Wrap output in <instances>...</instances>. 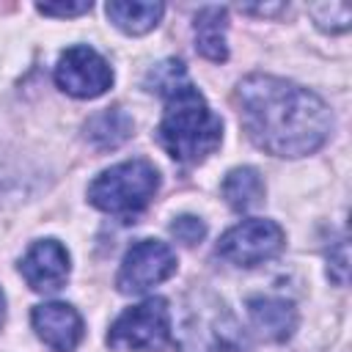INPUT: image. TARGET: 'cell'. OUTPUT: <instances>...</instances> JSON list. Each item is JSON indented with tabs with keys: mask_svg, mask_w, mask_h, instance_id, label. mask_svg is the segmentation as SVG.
Segmentation results:
<instances>
[{
	"mask_svg": "<svg viewBox=\"0 0 352 352\" xmlns=\"http://www.w3.org/2000/svg\"><path fill=\"white\" fill-rule=\"evenodd\" d=\"M234 102L248 138L272 157L314 154L333 132L330 107L314 91L283 77L248 74L236 82Z\"/></svg>",
	"mask_w": 352,
	"mask_h": 352,
	"instance_id": "6da1fadb",
	"label": "cell"
},
{
	"mask_svg": "<svg viewBox=\"0 0 352 352\" xmlns=\"http://www.w3.org/2000/svg\"><path fill=\"white\" fill-rule=\"evenodd\" d=\"M146 88L165 99L157 140L176 162L198 165L220 148L223 121L206 104L204 94L187 80L182 60L168 58L157 63L146 77Z\"/></svg>",
	"mask_w": 352,
	"mask_h": 352,
	"instance_id": "7a4b0ae2",
	"label": "cell"
},
{
	"mask_svg": "<svg viewBox=\"0 0 352 352\" xmlns=\"http://www.w3.org/2000/svg\"><path fill=\"white\" fill-rule=\"evenodd\" d=\"M179 352H253L250 338L234 311L209 289H192L182 300L179 327H176Z\"/></svg>",
	"mask_w": 352,
	"mask_h": 352,
	"instance_id": "3957f363",
	"label": "cell"
},
{
	"mask_svg": "<svg viewBox=\"0 0 352 352\" xmlns=\"http://www.w3.org/2000/svg\"><path fill=\"white\" fill-rule=\"evenodd\" d=\"M160 187V173L148 160H126L102 170L88 184V201L118 217L140 214Z\"/></svg>",
	"mask_w": 352,
	"mask_h": 352,
	"instance_id": "277c9868",
	"label": "cell"
},
{
	"mask_svg": "<svg viewBox=\"0 0 352 352\" xmlns=\"http://www.w3.org/2000/svg\"><path fill=\"white\" fill-rule=\"evenodd\" d=\"M170 344V308L165 297H148L126 308L107 330L116 352H160Z\"/></svg>",
	"mask_w": 352,
	"mask_h": 352,
	"instance_id": "5b68a950",
	"label": "cell"
},
{
	"mask_svg": "<svg viewBox=\"0 0 352 352\" xmlns=\"http://www.w3.org/2000/svg\"><path fill=\"white\" fill-rule=\"evenodd\" d=\"M286 245V234L275 220L250 217L228 228L217 242V256L236 267H256L275 258Z\"/></svg>",
	"mask_w": 352,
	"mask_h": 352,
	"instance_id": "8992f818",
	"label": "cell"
},
{
	"mask_svg": "<svg viewBox=\"0 0 352 352\" xmlns=\"http://www.w3.org/2000/svg\"><path fill=\"white\" fill-rule=\"evenodd\" d=\"M173 272H176L173 248L160 239H140L126 250L116 286L121 294H143L151 286L168 280Z\"/></svg>",
	"mask_w": 352,
	"mask_h": 352,
	"instance_id": "52a82bcc",
	"label": "cell"
},
{
	"mask_svg": "<svg viewBox=\"0 0 352 352\" xmlns=\"http://www.w3.org/2000/svg\"><path fill=\"white\" fill-rule=\"evenodd\" d=\"M55 82L74 99H96L113 85V69L94 47L74 44L58 58Z\"/></svg>",
	"mask_w": 352,
	"mask_h": 352,
	"instance_id": "ba28073f",
	"label": "cell"
},
{
	"mask_svg": "<svg viewBox=\"0 0 352 352\" xmlns=\"http://www.w3.org/2000/svg\"><path fill=\"white\" fill-rule=\"evenodd\" d=\"M69 272H72V258L58 239L33 242L19 261V275L28 280L33 292H41V294L63 289L69 280Z\"/></svg>",
	"mask_w": 352,
	"mask_h": 352,
	"instance_id": "9c48e42d",
	"label": "cell"
},
{
	"mask_svg": "<svg viewBox=\"0 0 352 352\" xmlns=\"http://www.w3.org/2000/svg\"><path fill=\"white\" fill-rule=\"evenodd\" d=\"M30 324L36 336L52 352H74L82 341V316L69 302H41L30 314Z\"/></svg>",
	"mask_w": 352,
	"mask_h": 352,
	"instance_id": "30bf717a",
	"label": "cell"
},
{
	"mask_svg": "<svg viewBox=\"0 0 352 352\" xmlns=\"http://www.w3.org/2000/svg\"><path fill=\"white\" fill-rule=\"evenodd\" d=\"M248 319L253 330L272 344H283L297 330V308L283 297H253L248 300Z\"/></svg>",
	"mask_w": 352,
	"mask_h": 352,
	"instance_id": "8fae6325",
	"label": "cell"
},
{
	"mask_svg": "<svg viewBox=\"0 0 352 352\" xmlns=\"http://www.w3.org/2000/svg\"><path fill=\"white\" fill-rule=\"evenodd\" d=\"M135 132V121L124 107H104L82 124V138L96 151H113L124 146Z\"/></svg>",
	"mask_w": 352,
	"mask_h": 352,
	"instance_id": "7c38bea8",
	"label": "cell"
},
{
	"mask_svg": "<svg viewBox=\"0 0 352 352\" xmlns=\"http://www.w3.org/2000/svg\"><path fill=\"white\" fill-rule=\"evenodd\" d=\"M226 30H228V11L223 6H204L195 19H192V36H195V50L212 60L223 63L228 58V44H226Z\"/></svg>",
	"mask_w": 352,
	"mask_h": 352,
	"instance_id": "4fadbf2b",
	"label": "cell"
},
{
	"mask_svg": "<svg viewBox=\"0 0 352 352\" xmlns=\"http://www.w3.org/2000/svg\"><path fill=\"white\" fill-rule=\"evenodd\" d=\"M104 14L118 30H124L129 36H143L160 25L165 6L146 3V0H110L104 6Z\"/></svg>",
	"mask_w": 352,
	"mask_h": 352,
	"instance_id": "5bb4252c",
	"label": "cell"
},
{
	"mask_svg": "<svg viewBox=\"0 0 352 352\" xmlns=\"http://www.w3.org/2000/svg\"><path fill=\"white\" fill-rule=\"evenodd\" d=\"M223 198L234 212H250L264 201V179L256 168H234L223 179Z\"/></svg>",
	"mask_w": 352,
	"mask_h": 352,
	"instance_id": "9a60e30c",
	"label": "cell"
},
{
	"mask_svg": "<svg viewBox=\"0 0 352 352\" xmlns=\"http://www.w3.org/2000/svg\"><path fill=\"white\" fill-rule=\"evenodd\" d=\"M308 14L314 16L316 28H322L324 33H344L352 25L349 3H311Z\"/></svg>",
	"mask_w": 352,
	"mask_h": 352,
	"instance_id": "2e32d148",
	"label": "cell"
},
{
	"mask_svg": "<svg viewBox=\"0 0 352 352\" xmlns=\"http://www.w3.org/2000/svg\"><path fill=\"white\" fill-rule=\"evenodd\" d=\"M170 236H173L176 242L192 248V245H198V242L206 236V226H204V220L195 217V214H179V217H173V223H170Z\"/></svg>",
	"mask_w": 352,
	"mask_h": 352,
	"instance_id": "e0dca14e",
	"label": "cell"
},
{
	"mask_svg": "<svg viewBox=\"0 0 352 352\" xmlns=\"http://www.w3.org/2000/svg\"><path fill=\"white\" fill-rule=\"evenodd\" d=\"M327 275L338 286H346V280H349V245L344 239H338L327 250Z\"/></svg>",
	"mask_w": 352,
	"mask_h": 352,
	"instance_id": "ac0fdd59",
	"label": "cell"
},
{
	"mask_svg": "<svg viewBox=\"0 0 352 352\" xmlns=\"http://www.w3.org/2000/svg\"><path fill=\"white\" fill-rule=\"evenodd\" d=\"M36 11L44 14V16H80V14L91 11V0H82V3H38Z\"/></svg>",
	"mask_w": 352,
	"mask_h": 352,
	"instance_id": "d6986e66",
	"label": "cell"
},
{
	"mask_svg": "<svg viewBox=\"0 0 352 352\" xmlns=\"http://www.w3.org/2000/svg\"><path fill=\"white\" fill-rule=\"evenodd\" d=\"M245 14H258V16H272V14H280L286 6L283 3H275V6H239Z\"/></svg>",
	"mask_w": 352,
	"mask_h": 352,
	"instance_id": "ffe728a7",
	"label": "cell"
},
{
	"mask_svg": "<svg viewBox=\"0 0 352 352\" xmlns=\"http://www.w3.org/2000/svg\"><path fill=\"white\" fill-rule=\"evenodd\" d=\"M3 324H6V294L0 289V330H3Z\"/></svg>",
	"mask_w": 352,
	"mask_h": 352,
	"instance_id": "44dd1931",
	"label": "cell"
}]
</instances>
